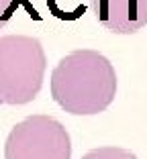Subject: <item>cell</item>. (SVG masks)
I'll use <instances>...</instances> for the list:
<instances>
[{
    "label": "cell",
    "instance_id": "1",
    "mask_svg": "<svg viewBox=\"0 0 147 159\" xmlns=\"http://www.w3.org/2000/svg\"><path fill=\"white\" fill-rule=\"evenodd\" d=\"M51 96L70 114L104 112L117 96V74L102 53L76 49L59 59L51 74Z\"/></svg>",
    "mask_w": 147,
    "mask_h": 159
},
{
    "label": "cell",
    "instance_id": "2",
    "mask_svg": "<svg viewBox=\"0 0 147 159\" xmlns=\"http://www.w3.org/2000/svg\"><path fill=\"white\" fill-rule=\"evenodd\" d=\"M47 57L39 39L0 37V104H27L43 86Z\"/></svg>",
    "mask_w": 147,
    "mask_h": 159
},
{
    "label": "cell",
    "instance_id": "3",
    "mask_svg": "<svg viewBox=\"0 0 147 159\" xmlns=\"http://www.w3.org/2000/svg\"><path fill=\"white\" fill-rule=\"evenodd\" d=\"M70 133L49 114H33L12 126L4 145V159H70Z\"/></svg>",
    "mask_w": 147,
    "mask_h": 159
},
{
    "label": "cell",
    "instance_id": "4",
    "mask_svg": "<svg viewBox=\"0 0 147 159\" xmlns=\"http://www.w3.org/2000/svg\"><path fill=\"white\" fill-rule=\"evenodd\" d=\"M94 16L106 31L133 35L147 27V0H92Z\"/></svg>",
    "mask_w": 147,
    "mask_h": 159
},
{
    "label": "cell",
    "instance_id": "5",
    "mask_svg": "<svg viewBox=\"0 0 147 159\" xmlns=\"http://www.w3.org/2000/svg\"><path fill=\"white\" fill-rule=\"evenodd\" d=\"M82 159H137V157H135V153L121 149V147H98V149L88 151Z\"/></svg>",
    "mask_w": 147,
    "mask_h": 159
},
{
    "label": "cell",
    "instance_id": "6",
    "mask_svg": "<svg viewBox=\"0 0 147 159\" xmlns=\"http://www.w3.org/2000/svg\"><path fill=\"white\" fill-rule=\"evenodd\" d=\"M16 6H19V0H0V31L10 23Z\"/></svg>",
    "mask_w": 147,
    "mask_h": 159
}]
</instances>
